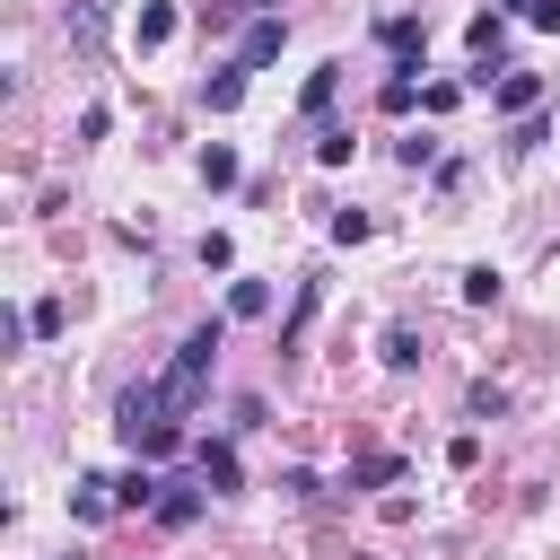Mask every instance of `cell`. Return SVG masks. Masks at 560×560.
<instances>
[{
	"mask_svg": "<svg viewBox=\"0 0 560 560\" xmlns=\"http://www.w3.org/2000/svg\"><path fill=\"white\" fill-rule=\"evenodd\" d=\"M219 341H228V324H219V315H210V324H192V332L175 341V368L158 376V385H166V411H175V420H184V411L201 402V385H210V368H219Z\"/></svg>",
	"mask_w": 560,
	"mask_h": 560,
	"instance_id": "obj_1",
	"label": "cell"
},
{
	"mask_svg": "<svg viewBox=\"0 0 560 560\" xmlns=\"http://www.w3.org/2000/svg\"><path fill=\"white\" fill-rule=\"evenodd\" d=\"M394 472H402V455H368V464L350 472V490H376V481H394Z\"/></svg>",
	"mask_w": 560,
	"mask_h": 560,
	"instance_id": "obj_20",
	"label": "cell"
},
{
	"mask_svg": "<svg viewBox=\"0 0 560 560\" xmlns=\"http://www.w3.org/2000/svg\"><path fill=\"white\" fill-rule=\"evenodd\" d=\"M280 44H289V18H271V9H262V18L245 26V44H236V70H262V61H280Z\"/></svg>",
	"mask_w": 560,
	"mask_h": 560,
	"instance_id": "obj_3",
	"label": "cell"
},
{
	"mask_svg": "<svg viewBox=\"0 0 560 560\" xmlns=\"http://www.w3.org/2000/svg\"><path fill=\"white\" fill-rule=\"evenodd\" d=\"M26 324H35V341H52V332H61V298H44V306H26Z\"/></svg>",
	"mask_w": 560,
	"mask_h": 560,
	"instance_id": "obj_25",
	"label": "cell"
},
{
	"mask_svg": "<svg viewBox=\"0 0 560 560\" xmlns=\"http://www.w3.org/2000/svg\"><path fill=\"white\" fill-rule=\"evenodd\" d=\"M525 18H534V26H542V35H560V0H534V9H525Z\"/></svg>",
	"mask_w": 560,
	"mask_h": 560,
	"instance_id": "obj_26",
	"label": "cell"
},
{
	"mask_svg": "<svg viewBox=\"0 0 560 560\" xmlns=\"http://www.w3.org/2000/svg\"><path fill=\"white\" fill-rule=\"evenodd\" d=\"M385 368H420V332H411V324L385 332Z\"/></svg>",
	"mask_w": 560,
	"mask_h": 560,
	"instance_id": "obj_16",
	"label": "cell"
},
{
	"mask_svg": "<svg viewBox=\"0 0 560 560\" xmlns=\"http://www.w3.org/2000/svg\"><path fill=\"white\" fill-rule=\"evenodd\" d=\"M192 464H201V490H236V481H245L228 438H201V446H192Z\"/></svg>",
	"mask_w": 560,
	"mask_h": 560,
	"instance_id": "obj_9",
	"label": "cell"
},
{
	"mask_svg": "<svg viewBox=\"0 0 560 560\" xmlns=\"http://www.w3.org/2000/svg\"><path fill=\"white\" fill-rule=\"evenodd\" d=\"M315 166H350V131H315Z\"/></svg>",
	"mask_w": 560,
	"mask_h": 560,
	"instance_id": "obj_22",
	"label": "cell"
},
{
	"mask_svg": "<svg viewBox=\"0 0 560 560\" xmlns=\"http://www.w3.org/2000/svg\"><path fill=\"white\" fill-rule=\"evenodd\" d=\"M464 298H472V306H499V271L472 262V271H464Z\"/></svg>",
	"mask_w": 560,
	"mask_h": 560,
	"instance_id": "obj_19",
	"label": "cell"
},
{
	"mask_svg": "<svg viewBox=\"0 0 560 560\" xmlns=\"http://www.w3.org/2000/svg\"><path fill=\"white\" fill-rule=\"evenodd\" d=\"M201 184H210V192H228V184H236V149H228V140H210V149H201Z\"/></svg>",
	"mask_w": 560,
	"mask_h": 560,
	"instance_id": "obj_13",
	"label": "cell"
},
{
	"mask_svg": "<svg viewBox=\"0 0 560 560\" xmlns=\"http://www.w3.org/2000/svg\"><path fill=\"white\" fill-rule=\"evenodd\" d=\"M114 499H122V508H158V499H166V481H158L149 464H131V472L114 481Z\"/></svg>",
	"mask_w": 560,
	"mask_h": 560,
	"instance_id": "obj_12",
	"label": "cell"
},
{
	"mask_svg": "<svg viewBox=\"0 0 560 560\" xmlns=\"http://www.w3.org/2000/svg\"><path fill=\"white\" fill-rule=\"evenodd\" d=\"M166 420H175V411H166V385H158V376H140V385H122V394H114V429H122V446H131V455H140V438H149V429H166Z\"/></svg>",
	"mask_w": 560,
	"mask_h": 560,
	"instance_id": "obj_2",
	"label": "cell"
},
{
	"mask_svg": "<svg viewBox=\"0 0 560 560\" xmlns=\"http://www.w3.org/2000/svg\"><path fill=\"white\" fill-rule=\"evenodd\" d=\"M411 105H420V79L394 70V79H385V114H411Z\"/></svg>",
	"mask_w": 560,
	"mask_h": 560,
	"instance_id": "obj_17",
	"label": "cell"
},
{
	"mask_svg": "<svg viewBox=\"0 0 560 560\" xmlns=\"http://www.w3.org/2000/svg\"><path fill=\"white\" fill-rule=\"evenodd\" d=\"M464 44H472L481 70H499V52H508V9H481V18L464 26Z\"/></svg>",
	"mask_w": 560,
	"mask_h": 560,
	"instance_id": "obj_7",
	"label": "cell"
},
{
	"mask_svg": "<svg viewBox=\"0 0 560 560\" xmlns=\"http://www.w3.org/2000/svg\"><path fill=\"white\" fill-rule=\"evenodd\" d=\"M70 35H79V44H96V35H105V9H96V0H79V9H70Z\"/></svg>",
	"mask_w": 560,
	"mask_h": 560,
	"instance_id": "obj_21",
	"label": "cell"
},
{
	"mask_svg": "<svg viewBox=\"0 0 560 560\" xmlns=\"http://www.w3.org/2000/svg\"><path fill=\"white\" fill-rule=\"evenodd\" d=\"M376 44H385L402 70H420V52H429V26H420V18H385V26H376Z\"/></svg>",
	"mask_w": 560,
	"mask_h": 560,
	"instance_id": "obj_6",
	"label": "cell"
},
{
	"mask_svg": "<svg viewBox=\"0 0 560 560\" xmlns=\"http://www.w3.org/2000/svg\"><path fill=\"white\" fill-rule=\"evenodd\" d=\"M131 44H140V52L175 44V0H140V18H131Z\"/></svg>",
	"mask_w": 560,
	"mask_h": 560,
	"instance_id": "obj_10",
	"label": "cell"
},
{
	"mask_svg": "<svg viewBox=\"0 0 560 560\" xmlns=\"http://www.w3.org/2000/svg\"><path fill=\"white\" fill-rule=\"evenodd\" d=\"M455 105H464L455 79H429V88H420V114H455Z\"/></svg>",
	"mask_w": 560,
	"mask_h": 560,
	"instance_id": "obj_18",
	"label": "cell"
},
{
	"mask_svg": "<svg viewBox=\"0 0 560 560\" xmlns=\"http://www.w3.org/2000/svg\"><path fill=\"white\" fill-rule=\"evenodd\" d=\"M490 105H499V114H516V122H525V114H534V105H542V79H534V70H499V79H490Z\"/></svg>",
	"mask_w": 560,
	"mask_h": 560,
	"instance_id": "obj_4",
	"label": "cell"
},
{
	"mask_svg": "<svg viewBox=\"0 0 560 560\" xmlns=\"http://www.w3.org/2000/svg\"><path fill=\"white\" fill-rule=\"evenodd\" d=\"M158 516H166V525H192V516H201V490H192V481H166Z\"/></svg>",
	"mask_w": 560,
	"mask_h": 560,
	"instance_id": "obj_14",
	"label": "cell"
},
{
	"mask_svg": "<svg viewBox=\"0 0 560 560\" xmlns=\"http://www.w3.org/2000/svg\"><path fill=\"white\" fill-rule=\"evenodd\" d=\"M499 9H534V0H499Z\"/></svg>",
	"mask_w": 560,
	"mask_h": 560,
	"instance_id": "obj_27",
	"label": "cell"
},
{
	"mask_svg": "<svg viewBox=\"0 0 560 560\" xmlns=\"http://www.w3.org/2000/svg\"><path fill=\"white\" fill-rule=\"evenodd\" d=\"M341 70H350V61H324V70H306V88H298V114H306V122H324V114H332V96H341Z\"/></svg>",
	"mask_w": 560,
	"mask_h": 560,
	"instance_id": "obj_8",
	"label": "cell"
},
{
	"mask_svg": "<svg viewBox=\"0 0 560 560\" xmlns=\"http://www.w3.org/2000/svg\"><path fill=\"white\" fill-rule=\"evenodd\" d=\"M114 508H122V499H114L105 472H79V481H70V516H79V525H105Z\"/></svg>",
	"mask_w": 560,
	"mask_h": 560,
	"instance_id": "obj_5",
	"label": "cell"
},
{
	"mask_svg": "<svg viewBox=\"0 0 560 560\" xmlns=\"http://www.w3.org/2000/svg\"><path fill=\"white\" fill-rule=\"evenodd\" d=\"M228 315H271V280H236L228 289Z\"/></svg>",
	"mask_w": 560,
	"mask_h": 560,
	"instance_id": "obj_15",
	"label": "cell"
},
{
	"mask_svg": "<svg viewBox=\"0 0 560 560\" xmlns=\"http://www.w3.org/2000/svg\"><path fill=\"white\" fill-rule=\"evenodd\" d=\"M228 262H236V245H228V236L210 228V236H201V271H228Z\"/></svg>",
	"mask_w": 560,
	"mask_h": 560,
	"instance_id": "obj_24",
	"label": "cell"
},
{
	"mask_svg": "<svg viewBox=\"0 0 560 560\" xmlns=\"http://www.w3.org/2000/svg\"><path fill=\"white\" fill-rule=\"evenodd\" d=\"M245 79H254V70H236V61H228V70L201 88V105H210V114H236V105H245Z\"/></svg>",
	"mask_w": 560,
	"mask_h": 560,
	"instance_id": "obj_11",
	"label": "cell"
},
{
	"mask_svg": "<svg viewBox=\"0 0 560 560\" xmlns=\"http://www.w3.org/2000/svg\"><path fill=\"white\" fill-rule=\"evenodd\" d=\"M368 228H376V219H368V210H332V245H359V236H368Z\"/></svg>",
	"mask_w": 560,
	"mask_h": 560,
	"instance_id": "obj_23",
	"label": "cell"
}]
</instances>
